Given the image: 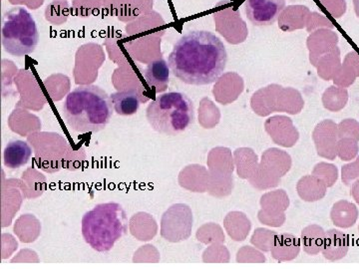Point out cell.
Returning a JSON list of instances; mask_svg holds the SVG:
<instances>
[{"label": "cell", "mask_w": 359, "mask_h": 269, "mask_svg": "<svg viewBox=\"0 0 359 269\" xmlns=\"http://www.w3.org/2000/svg\"><path fill=\"white\" fill-rule=\"evenodd\" d=\"M245 13L257 26L271 25L285 7V0H245Z\"/></svg>", "instance_id": "cell-8"}, {"label": "cell", "mask_w": 359, "mask_h": 269, "mask_svg": "<svg viewBox=\"0 0 359 269\" xmlns=\"http://www.w3.org/2000/svg\"><path fill=\"white\" fill-rule=\"evenodd\" d=\"M228 53L214 33L194 30L175 43L168 57L172 74L184 83L204 86L214 83L223 74Z\"/></svg>", "instance_id": "cell-1"}, {"label": "cell", "mask_w": 359, "mask_h": 269, "mask_svg": "<svg viewBox=\"0 0 359 269\" xmlns=\"http://www.w3.org/2000/svg\"><path fill=\"white\" fill-rule=\"evenodd\" d=\"M323 228L318 226H306L302 233V244L306 254L313 256L321 249L323 244Z\"/></svg>", "instance_id": "cell-14"}, {"label": "cell", "mask_w": 359, "mask_h": 269, "mask_svg": "<svg viewBox=\"0 0 359 269\" xmlns=\"http://www.w3.org/2000/svg\"><path fill=\"white\" fill-rule=\"evenodd\" d=\"M126 231V212L117 202L97 205L82 218L85 242L96 251H109Z\"/></svg>", "instance_id": "cell-3"}, {"label": "cell", "mask_w": 359, "mask_h": 269, "mask_svg": "<svg viewBox=\"0 0 359 269\" xmlns=\"http://www.w3.org/2000/svg\"><path fill=\"white\" fill-rule=\"evenodd\" d=\"M292 158L285 151L271 148L262 156V162L256 174L250 179V184L257 190L275 188L282 177L290 171Z\"/></svg>", "instance_id": "cell-6"}, {"label": "cell", "mask_w": 359, "mask_h": 269, "mask_svg": "<svg viewBox=\"0 0 359 269\" xmlns=\"http://www.w3.org/2000/svg\"><path fill=\"white\" fill-rule=\"evenodd\" d=\"M193 226V214L187 205H175L162 219V235L172 242L188 240Z\"/></svg>", "instance_id": "cell-7"}, {"label": "cell", "mask_w": 359, "mask_h": 269, "mask_svg": "<svg viewBox=\"0 0 359 269\" xmlns=\"http://www.w3.org/2000/svg\"><path fill=\"white\" fill-rule=\"evenodd\" d=\"M299 252V238L287 233L276 235L271 247V256L278 261H292Z\"/></svg>", "instance_id": "cell-13"}, {"label": "cell", "mask_w": 359, "mask_h": 269, "mask_svg": "<svg viewBox=\"0 0 359 269\" xmlns=\"http://www.w3.org/2000/svg\"><path fill=\"white\" fill-rule=\"evenodd\" d=\"M146 118L158 133L178 136L195 122V107L186 94L168 92L151 101L146 110Z\"/></svg>", "instance_id": "cell-4"}, {"label": "cell", "mask_w": 359, "mask_h": 269, "mask_svg": "<svg viewBox=\"0 0 359 269\" xmlns=\"http://www.w3.org/2000/svg\"><path fill=\"white\" fill-rule=\"evenodd\" d=\"M114 108L107 92L97 85H82L70 92L61 115L71 131L98 133L109 124Z\"/></svg>", "instance_id": "cell-2"}, {"label": "cell", "mask_w": 359, "mask_h": 269, "mask_svg": "<svg viewBox=\"0 0 359 269\" xmlns=\"http://www.w3.org/2000/svg\"><path fill=\"white\" fill-rule=\"evenodd\" d=\"M32 156L30 146L25 141L13 140L7 144L4 152V166L11 170L20 169L29 162Z\"/></svg>", "instance_id": "cell-10"}, {"label": "cell", "mask_w": 359, "mask_h": 269, "mask_svg": "<svg viewBox=\"0 0 359 269\" xmlns=\"http://www.w3.org/2000/svg\"><path fill=\"white\" fill-rule=\"evenodd\" d=\"M2 45L16 57L29 55L36 49L39 32L32 14L23 7H13L2 18Z\"/></svg>", "instance_id": "cell-5"}, {"label": "cell", "mask_w": 359, "mask_h": 269, "mask_svg": "<svg viewBox=\"0 0 359 269\" xmlns=\"http://www.w3.org/2000/svg\"><path fill=\"white\" fill-rule=\"evenodd\" d=\"M110 97L114 112L118 115H134L140 108V96L135 89L116 92V93L111 94Z\"/></svg>", "instance_id": "cell-12"}, {"label": "cell", "mask_w": 359, "mask_h": 269, "mask_svg": "<svg viewBox=\"0 0 359 269\" xmlns=\"http://www.w3.org/2000/svg\"><path fill=\"white\" fill-rule=\"evenodd\" d=\"M264 130L273 143L285 148L294 147L299 138V131L292 125V119L283 116L269 118L264 124Z\"/></svg>", "instance_id": "cell-9"}, {"label": "cell", "mask_w": 359, "mask_h": 269, "mask_svg": "<svg viewBox=\"0 0 359 269\" xmlns=\"http://www.w3.org/2000/svg\"><path fill=\"white\" fill-rule=\"evenodd\" d=\"M170 66L164 59H157L148 64L144 72L146 83L157 93L166 91L170 80Z\"/></svg>", "instance_id": "cell-11"}]
</instances>
